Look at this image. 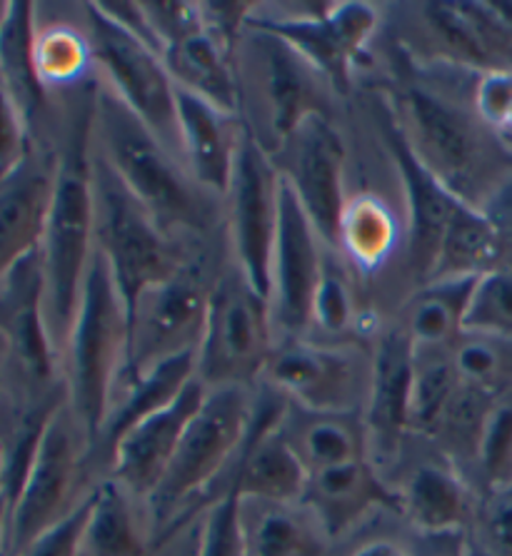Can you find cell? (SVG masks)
Instances as JSON below:
<instances>
[{"instance_id":"55","label":"cell","mask_w":512,"mask_h":556,"mask_svg":"<svg viewBox=\"0 0 512 556\" xmlns=\"http://www.w3.org/2000/svg\"><path fill=\"white\" fill-rule=\"evenodd\" d=\"M0 494H3V462H0Z\"/></svg>"},{"instance_id":"3","label":"cell","mask_w":512,"mask_h":556,"mask_svg":"<svg viewBox=\"0 0 512 556\" xmlns=\"http://www.w3.org/2000/svg\"><path fill=\"white\" fill-rule=\"evenodd\" d=\"M93 150L173 240L208 238L221 223L223 200L192 180L183 160L133 115L103 83L96 88Z\"/></svg>"},{"instance_id":"5","label":"cell","mask_w":512,"mask_h":556,"mask_svg":"<svg viewBox=\"0 0 512 556\" xmlns=\"http://www.w3.org/2000/svg\"><path fill=\"white\" fill-rule=\"evenodd\" d=\"M65 390L75 422L93 450L128 362V312L111 269L96 250L83 285L80 307L63 350Z\"/></svg>"},{"instance_id":"42","label":"cell","mask_w":512,"mask_h":556,"mask_svg":"<svg viewBox=\"0 0 512 556\" xmlns=\"http://www.w3.org/2000/svg\"><path fill=\"white\" fill-rule=\"evenodd\" d=\"M242 496L233 482L210 504L198 529V556H242Z\"/></svg>"},{"instance_id":"56","label":"cell","mask_w":512,"mask_h":556,"mask_svg":"<svg viewBox=\"0 0 512 556\" xmlns=\"http://www.w3.org/2000/svg\"><path fill=\"white\" fill-rule=\"evenodd\" d=\"M0 365H3V362H0ZM0 390H3V372H0Z\"/></svg>"},{"instance_id":"9","label":"cell","mask_w":512,"mask_h":556,"mask_svg":"<svg viewBox=\"0 0 512 556\" xmlns=\"http://www.w3.org/2000/svg\"><path fill=\"white\" fill-rule=\"evenodd\" d=\"M383 23L373 3H255L250 28L273 33L298 50L330 83L335 96H348L355 67L365 58Z\"/></svg>"},{"instance_id":"26","label":"cell","mask_w":512,"mask_h":556,"mask_svg":"<svg viewBox=\"0 0 512 556\" xmlns=\"http://www.w3.org/2000/svg\"><path fill=\"white\" fill-rule=\"evenodd\" d=\"M192 379H196V352H186V355H178L163 362V365L148 369L146 375L123 382L117 387L111 415H108L103 432H100L93 450L88 452V459L100 457L108 465L115 444L130 429L146 422L148 417L171 407Z\"/></svg>"},{"instance_id":"57","label":"cell","mask_w":512,"mask_h":556,"mask_svg":"<svg viewBox=\"0 0 512 556\" xmlns=\"http://www.w3.org/2000/svg\"><path fill=\"white\" fill-rule=\"evenodd\" d=\"M508 142H510V140H508ZM510 146H512V142H510Z\"/></svg>"},{"instance_id":"27","label":"cell","mask_w":512,"mask_h":556,"mask_svg":"<svg viewBox=\"0 0 512 556\" xmlns=\"http://www.w3.org/2000/svg\"><path fill=\"white\" fill-rule=\"evenodd\" d=\"M278 429L308 475L371 457L363 412H313L288 402Z\"/></svg>"},{"instance_id":"33","label":"cell","mask_w":512,"mask_h":556,"mask_svg":"<svg viewBox=\"0 0 512 556\" xmlns=\"http://www.w3.org/2000/svg\"><path fill=\"white\" fill-rule=\"evenodd\" d=\"M475 280H435L417 285L402 302L396 325L408 332L415 350H450L465 332V315Z\"/></svg>"},{"instance_id":"34","label":"cell","mask_w":512,"mask_h":556,"mask_svg":"<svg viewBox=\"0 0 512 556\" xmlns=\"http://www.w3.org/2000/svg\"><path fill=\"white\" fill-rule=\"evenodd\" d=\"M33 61H36L38 78L50 98L55 92H78L93 86L90 73L96 67V58L86 21L83 25L65 18L43 21L36 13Z\"/></svg>"},{"instance_id":"10","label":"cell","mask_w":512,"mask_h":556,"mask_svg":"<svg viewBox=\"0 0 512 556\" xmlns=\"http://www.w3.org/2000/svg\"><path fill=\"white\" fill-rule=\"evenodd\" d=\"M396 48L417 65L450 71H512V36L492 3H408L398 5Z\"/></svg>"},{"instance_id":"43","label":"cell","mask_w":512,"mask_h":556,"mask_svg":"<svg viewBox=\"0 0 512 556\" xmlns=\"http://www.w3.org/2000/svg\"><path fill=\"white\" fill-rule=\"evenodd\" d=\"M90 509H93V490L75 507L68 517L50 527L48 532L25 546L15 556H83V539H86V527Z\"/></svg>"},{"instance_id":"39","label":"cell","mask_w":512,"mask_h":556,"mask_svg":"<svg viewBox=\"0 0 512 556\" xmlns=\"http://www.w3.org/2000/svg\"><path fill=\"white\" fill-rule=\"evenodd\" d=\"M473 477L477 494L512 484V390L492 404L485 419Z\"/></svg>"},{"instance_id":"13","label":"cell","mask_w":512,"mask_h":556,"mask_svg":"<svg viewBox=\"0 0 512 556\" xmlns=\"http://www.w3.org/2000/svg\"><path fill=\"white\" fill-rule=\"evenodd\" d=\"M373 355L363 344L280 337L263 384L290 404L313 412H365Z\"/></svg>"},{"instance_id":"17","label":"cell","mask_w":512,"mask_h":556,"mask_svg":"<svg viewBox=\"0 0 512 556\" xmlns=\"http://www.w3.org/2000/svg\"><path fill=\"white\" fill-rule=\"evenodd\" d=\"M375 128L380 132L385 150L400 175L402 192H405V260L410 275L417 285L430 280V273L438 260L440 242L445 230L463 205V200L452 195L445 185L420 163L417 155L410 150L408 140L402 138L396 117H392L383 96L375 98Z\"/></svg>"},{"instance_id":"40","label":"cell","mask_w":512,"mask_h":556,"mask_svg":"<svg viewBox=\"0 0 512 556\" xmlns=\"http://www.w3.org/2000/svg\"><path fill=\"white\" fill-rule=\"evenodd\" d=\"M465 332H480L512 340V273L492 269L477 277L465 315Z\"/></svg>"},{"instance_id":"21","label":"cell","mask_w":512,"mask_h":556,"mask_svg":"<svg viewBox=\"0 0 512 556\" xmlns=\"http://www.w3.org/2000/svg\"><path fill=\"white\" fill-rule=\"evenodd\" d=\"M58 173V150L33 140L30 153L0 182V277L43 242Z\"/></svg>"},{"instance_id":"7","label":"cell","mask_w":512,"mask_h":556,"mask_svg":"<svg viewBox=\"0 0 512 556\" xmlns=\"http://www.w3.org/2000/svg\"><path fill=\"white\" fill-rule=\"evenodd\" d=\"M278 332L271 302L235 265L210 282L205 327L196 350V379L205 390H250L265 375Z\"/></svg>"},{"instance_id":"24","label":"cell","mask_w":512,"mask_h":556,"mask_svg":"<svg viewBox=\"0 0 512 556\" xmlns=\"http://www.w3.org/2000/svg\"><path fill=\"white\" fill-rule=\"evenodd\" d=\"M398 490L400 517L425 536L470 534L480 494L448 459H425L402 477Z\"/></svg>"},{"instance_id":"22","label":"cell","mask_w":512,"mask_h":556,"mask_svg":"<svg viewBox=\"0 0 512 556\" xmlns=\"http://www.w3.org/2000/svg\"><path fill=\"white\" fill-rule=\"evenodd\" d=\"M300 507L317 521L327 542H333L350 534L375 511L400 514V500L380 467L363 457L308 475Z\"/></svg>"},{"instance_id":"41","label":"cell","mask_w":512,"mask_h":556,"mask_svg":"<svg viewBox=\"0 0 512 556\" xmlns=\"http://www.w3.org/2000/svg\"><path fill=\"white\" fill-rule=\"evenodd\" d=\"M467 546L475 556H512V484L480 494Z\"/></svg>"},{"instance_id":"20","label":"cell","mask_w":512,"mask_h":556,"mask_svg":"<svg viewBox=\"0 0 512 556\" xmlns=\"http://www.w3.org/2000/svg\"><path fill=\"white\" fill-rule=\"evenodd\" d=\"M371 355V392L363 419L371 459L375 465H388L400 457L402 444L410 437L417 355L413 340L396 323L373 337Z\"/></svg>"},{"instance_id":"16","label":"cell","mask_w":512,"mask_h":556,"mask_svg":"<svg viewBox=\"0 0 512 556\" xmlns=\"http://www.w3.org/2000/svg\"><path fill=\"white\" fill-rule=\"evenodd\" d=\"M271 157L317 235L327 248L335 250L340 215L348 202V150L333 117H308Z\"/></svg>"},{"instance_id":"14","label":"cell","mask_w":512,"mask_h":556,"mask_svg":"<svg viewBox=\"0 0 512 556\" xmlns=\"http://www.w3.org/2000/svg\"><path fill=\"white\" fill-rule=\"evenodd\" d=\"M86 462L88 440L80 425L75 422L71 407L65 404L50 419L28 477H25L18 496L8 509L5 556L23 552L33 539L63 521L86 500L90 492L78 500Z\"/></svg>"},{"instance_id":"28","label":"cell","mask_w":512,"mask_h":556,"mask_svg":"<svg viewBox=\"0 0 512 556\" xmlns=\"http://www.w3.org/2000/svg\"><path fill=\"white\" fill-rule=\"evenodd\" d=\"M140 502V496L113 477L96 484L83 556H148L155 536L148 509L142 511Z\"/></svg>"},{"instance_id":"23","label":"cell","mask_w":512,"mask_h":556,"mask_svg":"<svg viewBox=\"0 0 512 556\" xmlns=\"http://www.w3.org/2000/svg\"><path fill=\"white\" fill-rule=\"evenodd\" d=\"M205 397V387L198 379H192L171 407H165L158 415L148 417L146 422H140L136 429H130L115 444L111 462H108L111 477L123 486H128L142 502H148V496L163 482L183 434H186L192 417L203 407Z\"/></svg>"},{"instance_id":"44","label":"cell","mask_w":512,"mask_h":556,"mask_svg":"<svg viewBox=\"0 0 512 556\" xmlns=\"http://www.w3.org/2000/svg\"><path fill=\"white\" fill-rule=\"evenodd\" d=\"M203 28L213 43L238 65V50L246 40L248 21L255 3H198Z\"/></svg>"},{"instance_id":"35","label":"cell","mask_w":512,"mask_h":556,"mask_svg":"<svg viewBox=\"0 0 512 556\" xmlns=\"http://www.w3.org/2000/svg\"><path fill=\"white\" fill-rule=\"evenodd\" d=\"M498 269V242L480 207L463 202L445 230L430 280H475Z\"/></svg>"},{"instance_id":"45","label":"cell","mask_w":512,"mask_h":556,"mask_svg":"<svg viewBox=\"0 0 512 556\" xmlns=\"http://www.w3.org/2000/svg\"><path fill=\"white\" fill-rule=\"evenodd\" d=\"M142 8H146L150 28H153L158 43H161V55L165 48L203 30L198 3H186V0H158L155 3V0H148Z\"/></svg>"},{"instance_id":"49","label":"cell","mask_w":512,"mask_h":556,"mask_svg":"<svg viewBox=\"0 0 512 556\" xmlns=\"http://www.w3.org/2000/svg\"><path fill=\"white\" fill-rule=\"evenodd\" d=\"M5 542H8V502L0 494V556H5Z\"/></svg>"},{"instance_id":"4","label":"cell","mask_w":512,"mask_h":556,"mask_svg":"<svg viewBox=\"0 0 512 556\" xmlns=\"http://www.w3.org/2000/svg\"><path fill=\"white\" fill-rule=\"evenodd\" d=\"M255 397L250 390H210L203 407L183 434L178 452L163 482L148 496L146 509L153 525L155 544L161 546L175 532H183L225 469H233L242 442L253 422Z\"/></svg>"},{"instance_id":"47","label":"cell","mask_w":512,"mask_h":556,"mask_svg":"<svg viewBox=\"0 0 512 556\" xmlns=\"http://www.w3.org/2000/svg\"><path fill=\"white\" fill-rule=\"evenodd\" d=\"M498 242V269L512 273V180H508L495 195L480 207Z\"/></svg>"},{"instance_id":"36","label":"cell","mask_w":512,"mask_h":556,"mask_svg":"<svg viewBox=\"0 0 512 556\" xmlns=\"http://www.w3.org/2000/svg\"><path fill=\"white\" fill-rule=\"evenodd\" d=\"M450 359L458 379L485 397L500 400L512 390V340L463 332L452 342Z\"/></svg>"},{"instance_id":"54","label":"cell","mask_w":512,"mask_h":556,"mask_svg":"<svg viewBox=\"0 0 512 556\" xmlns=\"http://www.w3.org/2000/svg\"><path fill=\"white\" fill-rule=\"evenodd\" d=\"M438 556H467V544L460 552L455 549V552H445V554H438Z\"/></svg>"},{"instance_id":"12","label":"cell","mask_w":512,"mask_h":556,"mask_svg":"<svg viewBox=\"0 0 512 556\" xmlns=\"http://www.w3.org/2000/svg\"><path fill=\"white\" fill-rule=\"evenodd\" d=\"M283 175L255 135L242 128L230 188L223 198L235 267L271 302L273 252L280 230Z\"/></svg>"},{"instance_id":"30","label":"cell","mask_w":512,"mask_h":556,"mask_svg":"<svg viewBox=\"0 0 512 556\" xmlns=\"http://www.w3.org/2000/svg\"><path fill=\"white\" fill-rule=\"evenodd\" d=\"M405 232L392 207L375 192L348 195L342 207L335 250L350 269L360 275H375L396 257Z\"/></svg>"},{"instance_id":"25","label":"cell","mask_w":512,"mask_h":556,"mask_svg":"<svg viewBox=\"0 0 512 556\" xmlns=\"http://www.w3.org/2000/svg\"><path fill=\"white\" fill-rule=\"evenodd\" d=\"M242 117L217 111L186 90H178L180 153L188 173L210 195L225 198L242 138Z\"/></svg>"},{"instance_id":"29","label":"cell","mask_w":512,"mask_h":556,"mask_svg":"<svg viewBox=\"0 0 512 556\" xmlns=\"http://www.w3.org/2000/svg\"><path fill=\"white\" fill-rule=\"evenodd\" d=\"M33 33H36V3H11L0 30V80L11 92L13 103L28 123L36 140H46L50 121V96L38 78L33 61Z\"/></svg>"},{"instance_id":"46","label":"cell","mask_w":512,"mask_h":556,"mask_svg":"<svg viewBox=\"0 0 512 556\" xmlns=\"http://www.w3.org/2000/svg\"><path fill=\"white\" fill-rule=\"evenodd\" d=\"M33 135L11 92L0 80V182L18 167L33 148Z\"/></svg>"},{"instance_id":"38","label":"cell","mask_w":512,"mask_h":556,"mask_svg":"<svg viewBox=\"0 0 512 556\" xmlns=\"http://www.w3.org/2000/svg\"><path fill=\"white\" fill-rule=\"evenodd\" d=\"M415 390L413 415H410V434L430 440L435 427L455 397L460 379L452 367L450 350H415Z\"/></svg>"},{"instance_id":"53","label":"cell","mask_w":512,"mask_h":556,"mask_svg":"<svg viewBox=\"0 0 512 556\" xmlns=\"http://www.w3.org/2000/svg\"><path fill=\"white\" fill-rule=\"evenodd\" d=\"M5 357H8V344L3 337H0V362H5Z\"/></svg>"},{"instance_id":"15","label":"cell","mask_w":512,"mask_h":556,"mask_svg":"<svg viewBox=\"0 0 512 556\" xmlns=\"http://www.w3.org/2000/svg\"><path fill=\"white\" fill-rule=\"evenodd\" d=\"M210 282L213 277L205 275L203 265L190 263L171 280L140 294L128 309V362L121 384L167 359L198 350L208 315Z\"/></svg>"},{"instance_id":"18","label":"cell","mask_w":512,"mask_h":556,"mask_svg":"<svg viewBox=\"0 0 512 556\" xmlns=\"http://www.w3.org/2000/svg\"><path fill=\"white\" fill-rule=\"evenodd\" d=\"M46 282L40 250L21 260L0 277V337L8 357L23 377L25 390H55V369L61 365L46 325Z\"/></svg>"},{"instance_id":"50","label":"cell","mask_w":512,"mask_h":556,"mask_svg":"<svg viewBox=\"0 0 512 556\" xmlns=\"http://www.w3.org/2000/svg\"><path fill=\"white\" fill-rule=\"evenodd\" d=\"M492 8H495V13L500 15V21L505 23V28L512 36V0H498V3H492Z\"/></svg>"},{"instance_id":"8","label":"cell","mask_w":512,"mask_h":556,"mask_svg":"<svg viewBox=\"0 0 512 556\" xmlns=\"http://www.w3.org/2000/svg\"><path fill=\"white\" fill-rule=\"evenodd\" d=\"M93 192H96V250L111 269L113 282L128 312L142 292L171 280L192 260L178 240L167 238L155 217L138 198L117 180L93 150Z\"/></svg>"},{"instance_id":"31","label":"cell","mask_w":512,"mask_h":556,"mask_svg":"<svg viewBox=\"0 0 512 556\" xmlns=\"http://www.w3.org/2000/svg\"><path fill=\"white\" fill-rule=\"evenodd\" d=\"M161 58L175 88L205 100L217 111L242 117L238 65L213 43L205 28L165 48Z\"/></svg>"},{"instance_id":"6","label":"cell","mask_w":512,"mask_h":556,"mask_svg":"<svg viewBox=\"0 0 512 556\" xmlns=\"http://www.w3.org/2000/svg\"><path fill=\"white\" fill-rule=\"evenodd\" d=\"M238 80L242 123L271 155L308 117H333L330 83L298 50L267 30L248 25L238 50Z\"/></svg>"},{"instance_id":"51","label":"cell","mask_w":512,"mask_h":556,"mask_svg":"<svg viewBox=\"0 0 512 556\" xmlns=\"http://www.w3.org/2000/svg\"><path fill=\"white\" fill-rule=\"evenodd\" d=\"M180 556H198V532H196V536H190V539H188L186 549L180 552Z\"/></svg>"},{"instance_id":"52","label":"cell","mask_w":512,"mask_h":556,"mask_svg":"<svg viewBox=\"0 0 512 556\" xmlns=\"http://www.w3.org/2000/svg\"><path fill=\"white\" fill-rule=\"evenodd\" d=\"M8 11H11V3H3V0H0V30H3V25H5Z\"/></svg>"},{"instance_id":"1","label":"cell","mask_w":512,"mask_h":556,"mask_svg":"<svg viewBox=\"0 0 512 556\" xmlns=\"http://www.w3.org/2000/svg\"><path fill=\"white\" fill-rule=\"evenodd\" d=\"M396 53V83L380 96L402 138L452 195L483 207L512 180V146L477 117L473 86L438 90L433 83L413 78L408 58L398 48Z\"/></svg>"},{"instance_id":"48","label":"cell","mask_w":512,"mask_h":556,"mask_svg":"<svg viewBox=\"0 0 512 556\" xmlns=\"http://www.w3.org/2000/svg\"><path fill=\"white\" fill-rule=\"evenodd\" d=\"M348 556H413V554H410L400 542H396V539L377 536L358 544Z\"/></svg>"},{"instance_id":"2","label":"cell","mask_w":512,"mask_h":556,"mask_svg":"<svg viewBox=\"0 0 512 556\" xmlns=\"http://www.w3.org/2000/svg\"><path fill=\"white\" fill-rule=\"evenodd\" d=\"M96 88L80 90L65 111L63 138L58 148V173L48 225L40 242L46 282V325L63 359L83 285L96 255V192H93V111Z\"/></svg>"},{"instance_id":"37","label":"cell","mask_w":512,"mask_h":556,"mask_svg":"<svg viewBox=\"0 0 512 556\" xmlns=\"http://www.w3.org/2000/svg\"><path fill=\"white\" fill-rule=\"evenodd\" d=\"M360 307L352 292V282L346 267V260L338 250L325 248L321 282H317L313 298V317H310V332H321V342L355 344L346 334L358 330Z\"/></svg>"},{"instance_id":"32","label":"cell","mask_w":512,"mask_h":556,"mask_svg":"<svg viewBox=\"0 0 512 556\" xmlns=\"http://www.w3.org/2000/svg\"><path fill=\"white\" fill-rule=\"evenodd\" d=\"M242 556H323L327 536L300 504L240 502Z\"/></svg>"},{"instance_id":"11","label":"cell","mask_w":512,"mask_h":556,"mask_svg":"<svg viewBox=\"0 0 512 556\" xmlns=\"http://www.w3.org/2000/svg\"><path fill=\"white\" fill-rule=\"evenodd\" d=\"M80 8L103 86L183 160L178 88L165 71L161 53L115 25L98 3H83Z\"/></svg>"},{"instance_id":"19","label":"cell","mask_w":512,"mask_h":556,"mask_svg":"<svg viewBox=\"0 0 512 556\" xmlns=\"http://www.w3.org/2000/svg\"><path fill=\"white\" fill-rule=\"evenodd\" d=\"M325 242L298 198L283 180L280 230L273 252L271 312L280 337H308L313 317V298L321 282Z\"/></svg>"}]
</instances>
